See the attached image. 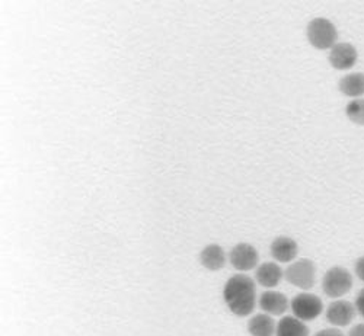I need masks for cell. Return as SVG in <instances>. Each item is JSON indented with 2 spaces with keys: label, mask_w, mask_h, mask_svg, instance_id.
<instances>
[{
  "label": "cell",
  "mask_w": 364,
  "mask_h": 336,
  "mask_svg": "<svg viewBox=\"0 0 364 336\" xmlns=\"http://www.w3.org/2000/svg\"><path fill=\"white\" fill-rule=\"evenodd\" d=\"M269 252L277 264H291L299 255V244L290 236H277L269 244Z\"/></svg>",
  "instance_id": "30bf717a"
},
{
  "label": "cell",
  "mask_w": 364,
  "mask_h": 336,
  "mask_svg": "<svg viewBox=\"0 0 364 336\" xmlns=\"http://www.w3.org/2000/svg\"><path fill=\"white\" fill-rule=\"evenodd\" d=\"M354 272H355V275H357V278L364 283V255L360 256V258L355 261Z\"/></svg>",
  "instance_id": "d6986e66"
},
{
  "label": "cell",
  "mask_w": 364,
  "mask_h": 336,
  "mask_svg": "<svg viewBox=\"0 0 364 336\" xmlns=\"http://www.w3.org/2000/svg\"><path fill=\"white\" fill-rule=\"evenodd\" d=\"M284 278V271L277 262H264L255 269V283L261 287L272 290Z\"/></svg>",
  "instance_id": "8fae6325"
},
{
  "label": "cell",
  "mask_w": 364,
  "mask_h": 336,
  "mask_svg": "<svg viewBox=\"0 0 364 336\" xmlns=\"http://www.w3.org/2000/svg\"><path fill=\"white\" fill-rule=\"evenodd\" d=\"M277 323L267 313H257L248 322L251 336H276Z\"/></svg>",
  "instance_id": "5bb4252c"
},
{
  "label": "cell",
  "mask_w": 364,
  "mask_h": 336,
  "mask_svg": "<svg viewBox=\"0 0 364 336\" xmlns=\"http://www.w3.org/2000/svg\"><path fill=\"white\" fill-rule=\"evenodd\" d=\"M228 261V255L225 249L218 243H210L203 248L200 252V264L211 272L220 271Z\"/></svg>",
  "instance_id": "7c38bea8"
},
{
  "label": "cell",
  "mask_w": 364,
  "mask_h": 336,
  "mask_svg": "<svg viewBox=\"0 0 364 336\" xmlns=\"http://www.w3.org/2000/svg\"><path fill=\"white\" fill-rule=\"evenodd\" d=\"M338 89L343 95L351 99L361 98L364 95V73L353 72L346 75L340 79Z\"/></svg>",
  "instance_id": "4fadbf2b"
},
{
  "label": "cell",
  "mask_w": 364,
  "mask_h": 336,
  "mask_svg": "<svg viewBox=\"0 0 364 336\" xmlns=\"http://www.w3.org/2000/svg\"><path fill=\"white\" fill-rule=\"evenodd\" d=\"M353 273L346 268L336 265L329 268L322 278V290L329 298L338 300L350 293L353 288Z\"/></svg>",
  "instance_id": "3957f363"
},
{
  "label": "cell",
  "mask_w": 364,
  "mask_h": 336,
  "mask_svg": "<svg viewBox=\"0 0 364 336\" xmlns=\"http://www.w3.org/2000/svg\"><path fill=\"white\" fill-rule=\"evenodd\" d=\"M290 309L293 316L301 322H312L318 319L323 312V301L314 293L303 291L293 297L290 301Z\"/></svg>",
  "instance_id": "5b68a950"
},
{
  "label": "cell",
  "mask_w": 364,
  "mask_h": 336,
  "mask_svg": "<svg viewBox=\"0 0 364 336\" xmlns=\"http://www.w3.org/2000/svg\"><path fill=\"white\" fill-rule=\"evenodd\" d=\"M284 280L300 288V290H311L316 283V265L312 259L300 258L289 264L284 271Z\"/></svg>",
  "instance_id": "277c9868"
},
{
  "label": "cell",
  "mask_w": 364,
  "mask_h": 336,
  "mask_svg": "<svg viewBox=\"0 0 364 336\" xmlns=\"http://www.w3.org/2000/svg\"><path fill=\"white\" fill-rule=\"evenodd\" d=\"M329 63L336 70H350L358 61V51L351 43H337L329 50Z\"/></svg>",
  "instance_id": "ba28073f"
},
{
  "label": "cell",
  "mask_w": 364,
  "mask_h": 336,
  "mask_svg": "<svg viewBox=\"0 0 364 336\" xmlns=\"http://www.w3.org/2000/svg\"><path fill=\"white\" fill-rule=\"evenodd\" d=\"M354 305H355L357 313H360V316L364 319V288L360 290V293L357 294Z\"/></svg>",
  "instance_id": "ac0fdd59"
},
{
  "label": "cell",
  "mask_w": 364,
  "mask_h": 336,
  "mask_svg": "<svg viewBox=\"0 0 364 336\" xmlns=\"http://www.w3.org/2000/svg\"><path fill=\"white\" fill-rule=\"evenodd\" d=\"M347 118L355 126H364V98L351 99L346 107Z\"/></svg>",
  "instance_id": "2e32d148"
},
{
  "label": "cell",
  "mask_w": 364,
  "mask_h": 336,
  "mask_svg": "<svg viewBox=\"0 0 364 336\" xmlns=\"http://www.w3.org/2000/svg\"><path fill=\"white\" fill-rule=\"evenodd\" d=\"M314 336H346L340 327H326V329H322L319 332H316Z\"/></svg>",
  "instance_id": "e0dca14e"
},
{
  "label": "cell",
  "mask_w": 364,
  "mask_h": 336,
  "mask_svg": "<svg viewBox=\"0 0 364 336\" xmlns=\"http://www.w3.org/2000/svg\"><path fill=\"white\" fill-rule=\"evenodd\" d=\"M258 304L261 310L269 316H283L290 308V301L286 294L276 290H267L261 293L258 297Z\"/></svg>",
  "instance_id": "9c48e42d"
},
{
  "label": "cell",
  "mask_w": 364,
  "mask_h": 336,
  "mask_svg": "<svg viewBox=\"0 0 364 336\" xmlns=\"http://www.w3.org/2000/svg\"><path fill=\"white\" fill-rule=\"evenodd\" d=\"M276 336H309V327L294 316H283L277 323Z\"/></svg>",
  "instance_id": "9a60e30c"
},
{
  "label": "cell",
  "mask_w": 364,
  "mask_h": 336,
  "mask_svg": "<svg viewBox=\"0 0 364 336\" xmlns=\"http://www.w3.org/2000/svg\"><path fill=\"white\" fill-rule=\"evenodd\" d=\"M230 265L240 273L257 269L259 262V255L257 248L251 243L240 242L230 249L229 252Z\"/></svg>",
  "instance_id": "8992f818"
},
{
  "label": "cell",
  "mask_w": 364,
  "mask_h": 336,
  "mask_svg": "<svg viewBox=\"0 0 364 336\" xmlns=\"http://www.w3.org/2000/svg\"><path fill=\"white\" fill-rule=\"evenodd\" d=\"M347 336H364V323H358L353 326Z\"/></svg>",
  "instance_id": "ffe728a7"
},
{
  "label": "cell",
  "mask_w": 364,
  "mask_h": 336,
  "mask_svg": "<svg viewBox=\"0 0 364 336\" xmlns=\"http://www.w3.org/2000/svg\"><path fill=\"white\" fill-rule=\"evenodd\" d=\"M306 37L314 48L325 51L338 43V31L329 19L319 16L308 23Z\"/></svg>",
  "instance_id": "7a4b0ae2"
},
{
  "label": "cell",
  "mask_w": 364,
  "mask_h": 336,
  "mask_svg": "<svg viewBox=\"0 0 364 336\" xmlns=\"http://www.w3.org/2000/svg\"><path fill=\"white\" fill-rule=\"evenodd\" d=\"M357 310L355 305L348 301V300H336L332 301L325 312L326 320L333 326V327H346L351 325V322L355 319Z\"/></svg>",
  "instance_id": "52a82bcc"
},
{
  "label": "cell",
  "mask_w": 364,
  "mask_h": 336,
  "mask_svg": "<svg viewBox=\"0 0 364 336\" xmlns=\"http://www.w3.org/2000/svg\"><path fill=\"white\" fill-rule=\"evenodd\" d=\"M223 300L235 316L248 318L258 303L255 280L245 273L232 275L223 287Z\"/></svg>",
  "instance_id": "6da1fadb"
}]
</instances>
